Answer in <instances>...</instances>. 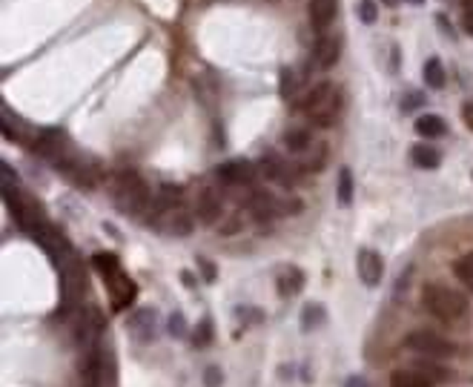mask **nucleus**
Wrapping results in <instances>:
<instances>
[{
    "mask_svg": "<svg viewBox=\"0 0 473 387\" xmlns=\"http://www.w3.org/2000/svg\"><path fill=\"white\" fill-rule=\"evenodd\" d=\"M382 276H385V261H382V255L373 253V250H362V253H359V278H362V284L376 287L378 281H382Z\"/></svg>",
    "mask_w": 473,
    "mask_h": 387,
    "instance_id": "7",
    "label": "nucleus"
},
{
    "mask_svg": "<svg viewBox=\"0 0 473 387\" xmlns=\"http://www.w3.org/2000/svg\"><path fill=\"white\" fill-rule=\"evenodd\" d=\"M444 66L439 58H431L428 63H424V84H428L431 89H444Z\"/></svg>",
    "mask_w": 473,
    "mask_h": 387,
    "instance_id": "18",
    "label": "nucleus"
},
{
    "mask_svg": "<svg viewBox=\"0 0 473 387\" xmlns=\"http://www.w3.org/2000/svg\"><path fill=\"white\" fill-rule=\"evenodd\" d=\"M405 347L419 353V356H428V358H451L456 353V347L447 342V338L431 333V330H416L405 338Z\"/></svg>",
    "mask_w": 473,
    "mask_h": 387,
    "instance_id": "4",
    "label": "nucleus"
},
{
    "mask_svg": "<svg viewBox=\"0 0 473 387\" xmlns=\"http://www.w3.org/2000/svg\"><path fill=\"white\" fill-rule=\"evenodd\" d=\"M462 26H465L467 35H473V9H465V15H462Z\"/></svg>",
    "mask_w": 473,
    "mask_h": 387,
    "instance_id": "30",
    "label": "nucleus"
},
{
    "mask_svg": "<svg viewBox=\"0 0 473 387\" xmlns=\"http://www.w3.org/2000/svg\"><path fill=\"white\" fill-rule=\"evenodd\" d=\"M336 0H310V23L316 32L330 29V23L336 20Z\"/></svg>",
    "mask_w": 473,
    "mask_h": 387,
    "instance_id": "11",
    "label": "nucleus"
},
{
    "mask_svg": "<svg viewBox=\"0 0 473 387\" xmlns=\"http://www.w3.org/2000/svg\"><path fill=\"white\" fill-rule=\"evenodd\" d=\"M167 330H170L173 335H184V330H186V327H184V316H181V313H173Z\"/></svg>",
    "mask_w": 473,
    "mask_h": 387,
    "instance_id": "29",
    "label": "nucleus"
},
{
    "mask_svg": "<svg viewBox=\"0 0 473 387\" xmlns=\"http://www.w3.org/2000/svg\"><path fill=\"white\" fill-rule=\"evenodd\" d=\"M324 164H327V143H313L310 150L304 152V164H301V169H307V173H321L324 169Z\"/></svg>",
    "mask_w": 473,
    "mask_h": 387,
    "instance_id": "16",
    "label": "nucleus"
},
{
    "mask_svg": "<svg viewBox=\"0 0 473 387\" xmlns=\"http://www.w3.org/2000/svg\"><path fill=\"white\" fill-rule=\"evenodd\" d=\"M390 387H436L428 376H422L416 368H399L390 373Z\"/></svg>",
    "mask_w": 473,
    "mask_h": 387,
    "instance_id": "12",
    "label": "nucleus"
},
{
    "mask_svg": "<svg viewBox=\"0 0 473 387\" xmlns=\"http://www.w3.org/2000/svg\"><path fill=\"white\" fill-rule=\"evenodd\" d=\"M359 17H362V23H376V17H378V9H376V0H362L359 3Z\"/></svg>",
    "mask_w": 473,
    "mask_h": 387,
    "instance_id": "26",
    "label": "nucleus"
},
{
    "mask_svg": "<svg viewBox=\"0 0 473 387\" xmlns=\"http://www.w3.org/2000/svg\"><path fill=\"white\" fill-rule=\"evenodd\" d=\"M284 143H287L290 152H307L313 147V135L307 129H290L287 138H284Z\"/></svg>",
    "mask_w": 473,
    "mask_h": 387,
    "instance_id": "19",
    "label": "nucleus"
},
{
    "mask_svg": "<svg viewBox=\"0 0 473 387\" xmlns=\"http://www.w3.org/2000/svg\"><path fill=\"white\" fill-rule=\"evenodd\" d=\"M410 158H413V164H416V166H422V169H436V166L442 164L439 150L428 147V143H416V147L410 150Z\"/></svg>",
    "mask_w": 473,
    "mask_h": 387,
    "instance_id": "15",
    "label": "nucleus"
},
{
    "mask_svg": "<svg viewBox=\"0 0 473 387\" xmlns=\"http://www.w3.org/2000/svg\"><path fill=\"white\" fill-rule=\"evenodd\" d=\"M413 127H416V132H419L422 138H442V135L447 132V124H444L439 115H419Z\"/></svg>",
    "mask_w": 473,
    "mask_h": 387,
    "instance_id": "13",
    "label": "nucleus"
},
{
    "mask_svg": "<svg viewBox=\"0 0 473 387\" xmlns=\"http://www.w3.org/2000/svg\"><path fill=\"white\" fill-rule=\"evenodd\" d=\"M275 287H278V293H281V296H296V293H301V287H304V276H301V270H298V267H287V270H284V273L278 276Z\"/></svg>",
    "mask_w": 473,
    "mask_h": 387,
    "instance_id": "14",
    "label": "nucleus"
},
{
    "mask_svg": "<svg viewBox=\"0 0 473 387\" xmlns=\"http://www.w3.org/2000/svg\"><path fill=\"white\" fill-rule=\"evenodd\" d=\"M212 338H216V327H212L209 319H201V322L195 324V330H193V342H195L198 347H207V345H212Z\"/></svg>",
    "mask_w": 473,
    "mask_h": 387,
    "instance_id": "24",
    "label": "nucleus"
},
{
    "mask_svg": "<svg viewBox=\"0 0 473 387\" xmlns=\"http://www.w3.org/2000/svg\"><path fill=\"white\" fill-rule=\"evenodd\" d=\"M422 376H428L433 384H439V381H444L447 379V370L444 368H439V365H433V361H416V365H413Z\"/></svg>",
    "mask_w": 473,
    "mask_h": 387,
    "instance_id": "25",
    "label": "nucleus"
},
{
    "mask_svg": "<svg viewBox=\"0 0 473 387\" xmlns=\"http://www.w3.org/2000/svg\"><path fill=\"white\" fill-rule=\"evenodd\" d=\"M422 301L442 322H459L467 313V299L456 290L444 287V284H424L422 287Z\"/></svg>",
    "mask_w": 473,
    "mask_h": 387,
    "instance_id": "2",
    "label": "nucleus"
},
{
    "mask_svg": "<svg viewBox=\"0 0 473 387\" xmlns=\"http://www.w3.org/2000/svg\"><path fill=\"white\" fill-rule=\"evenodd\" d=\"M382 3H385V6H396V3H399V0H382Z\"/></svg>",
    "mask_w": 473,
    "mask_h": 387,
    "instance_id": "34",
    "label": "nucleus"
},
{
    "mask_svg": "<svg viewBox=\"0 0 473 387\" xmlns=\"http://www.w3.org/2000/svg\"><path fill=\"white\" fill-rule=\"evenodd\" d=\"M462 120L467 124V129H473V104H465V106H462Z\"/></svg>",
    "mask_w": 473,
    "mask_h": 387,
    "instance_id": "31",
    "label": "nucleus"
},
{
    "mask_svg": "<svg viewBox=\"0 0 473 387\" xmlns=\"http://www.w3.org/2000/svg\"><path fill=\"white\" fill-rule=\"evenodd\" d=\"M278 92H281V98H287V101L298 92V75H296L293 66H284V69H281V75H278Z\"/></svg>",
    "mask_w": 473,
    "mask_h": 387,
    "instance_id": "20",
    "label": "nucleus"
},
{
    "mask_svg": "<svg viewBox=\"0 0 473 387\" xmlns=\"http://www.w3.org/2000/svg\"><path fill=\"white\" fill-rule=\"evenodd\" d=\"M344 387H367V379H364V376H350V379L344 381Z\"/></svg>",
    "mask_w": 473,
    "mask_h": 387,
    "instance_id": "33",
    "label": "nucleus"
},
{
    "mask_svg": "<svg viewBox=\"0 0 473 387\" xmlns=\"http://www.w3.org/2000/svg\"><path fill=\"white\" fill-rule=\"evenodd\" d=\"M462 3H465V9H473V0H462Z\"/></svg>",
    "mask_w": 473,
    "mask_h": 387,
    "instance_id": "35",
    "label": "nucleus"
},
{
    "mask_svg": "<svg viewBox=\"0 0 473 387\" xmlns=\"http://www.w3.org/2000/svg\"><path fill=\"white\" fill-rule=\"evenodd\" d=\"M339 55H342V40L336 35H321L319 43H316V63H319V69L336 66Z\"/></svg>",
    "mask_w": 473,
    "mask_h": 387,
    "instance_id": "10",
    "label": "nucleus"
},
{
    "mask_svg": "<svg viewBox=\"0 0 473 387\" xmlns=\"http://www.w3.org/2000/svg\"><path fill=\"white\" fill-rule=\"evenodd\" d=\"M339 204L350 207L353 204V173L347 166L339 169Z\"/></svg>",
    "mask_w": 473,
    "mask_h": 387,
    "instance_id": "22",
    "label": "nucleus"
},
{
    "mask_svg": "<svg viewBox=\"0 0 473 387\" xmlns=\"http://www.w3.org/2000/svg\"><path fill=\"white\" fill-rule=\"evenodd\" d=\"M198 219L209 227L224 219V207H221V198L216 196V189H204L198 196Z\"/></svg>",
    "mask_w": 473,
    "mask_h": 387,
    "instance_id": "9",
    "label": "nucleus"
},
{
    "mask_svg": "<svg viewBox=\"0 0 473 387\" xmlns=\"http://www.w3.org/2000/svg\"><path fill=\"white\" fill-rule=\"evenodd\" d=\"M454 273H456V278L462 281V284H473V253H465V255H459L456 261H454Z\"/></svg>",
    "mask_w": 473,
    "mask_h": 387,
    "instance_id": "23",
    "label": "nucleus"
},
{
    "mask_svg": "<svg viewBox=\"0 0 473 387\" xmlns=\"http://www.w3.org/2000/svg\"><path fill=\"white\" fill-rule=\"evenodd\" d=\"M193 227H195L193 212H186L181 207H173V210L163 212V221H161L163 232H170V235H189V232H193Z\"/></svg>",
    "mask_w": 473,
    "mask_h": 387,
    "instance_id": "8",
    "label": "nucleus"
},
{
    "mask_svg": "<svg viewBox=\"0 0 473 387\" xmlns=\"http://www.w3.org/2000/svg\"><path fill=\"white\" fill-rule=\"evenodd\" d=\"M467 290H470V293H473V284H470V287H467Z\"/></svg>",
    "mask_w": 473,
    "mask_h": 387,
    "instance_id": "37",
    "label": "nucleus"
},
{
    "mask_svg": "<svg viewBox=\"0 0 473 387\" xmlns=\"http://www.w3.org/2000/svg\"><path fill=\"white\" fill-rule=\"evenodd\" d=\"M106 290H109V299H112V310L115 313H121V310H127L132 301H135V284L124 276V273H115V276H109L106 278Z\"/></svg>",
    "mask_w": 473,
    "mask_h": 387,
    "instance_id": "6",
    "label": "nucleus"
},
{
    "mask_svg": "<svg viewBox=\"0 0 473 387\" xmlns=\"http://www.w3.org/2000/svg\"><path fill=\"white\" fill-rule=\"evenodd\" d=\"M216 175H218L224 184H230V187H244V184H252V181H255L258 169H255L250 161H244V158H235V161L221 164V166L216 169Z\"/></svg>",
    "mask_w": 473,
    "mask_h": 387,
    "instance_id": "5",
    "label": "nucleus"
},
{
    "mask_svg": "<svg viewBox=\"0 0 473 387\" xmlns=\"http://www.w3.org/2000/svg\"><path fill=\"white\" fill-rule=\"evenodd\" d=\"M304 115L313 120L316 127H333L336 118L342 115V92L333 84H319L307 92Z\"/></svg>",
    "mask_w": 473,
    "mask_h": 387,
    "instance_id": "1",
    "label": "nucleus"
},
{
    "mask_svg": "<svg viewBox=\"0 0 473 387\" xmlns=\"http://www.w3.org/2000/svg\"><path fill=\"white\" fill-rule=\"evenodd\" d=\"M410 3H416V6H419V3H424V0H410Z\"/></svg>",
    "mask_w": 473,
    "mask_h": 387,
    "instance_id": "36",
    "label": "nucleus"
},
{
    "mask_svg": "<svg viewBox=\"0 0 473 387\" xmlns=\"http://www.w3.org/2000/svg\"><path fill=\"white\" fill-rule=\"evenodd\" d=\"M92 267L98 270L104 278L121 273V264H118V255H115V253H95V255H92Z\"/></svg>",
    "mask_w": 473,
    "mask_h": 387,
    "instance_id": "17",
    "label": "nucleus"
},
{
    "mask_svg": "<svg viewBox=\"0 0 473 387\" xmlns=\"http://www.w3.org/2000/svg\"><path fill=\"white\" fill-rule=\"evenodd\" d=\"M224 381V373H221V368H216V365H212V368H207V373H204V384L207 387H218Z\"/></svg>",
    "mask_w": 473,
    "mask_h": 387,
    "instance_id": "28",
    "label": "nucleus"
},
{
    "mask_svg": "<svg viewBox=\"0 0 473 387\" xmlns=\"http://www.w3.org/2000/svg\"><path fill=\"white\" fill-rule=\"evenodd\" d=\"M324 319H327V313H324L321 304H307V307L301 310V327H304V330H316Z\"/></svg>",
    "mask_w": 473,
    "mask_h": 387,
    "instance_id": "21",
    "label": "nucleus"
},
{
    "mask_svg": "<svg viewBox=\"0 0 473 387\" xmlns=\"http://www.w3.org/2000/svg\"><path fill=\"white\" fill-rule=\"evenodd\" d=\"M112 196H115L118 210H124V212H141L150 204V189H147L144 178L132 173V169H124V173L115 175Z\"/></svg>",
    "mask_w": 473,
    "mask_h": 387,
    "instance_id": "3",
    "label": "nucleus"
},
{
    "mask_svg": "<svg viewBox=\"0 0 473 387\" xmlns=\"http://www.w3.org/2000/svg\"><path fill=\"white\" fill-rule=\"evenodd\" d=\"M235 230H241V221H239V219H230V221L221 227V232H224V235H230V232H235Z\"/></svg>",
    "mask_w": 473,
    "mask_h": 387,
    "instance_id": "32",
    "label": "nucleus"
},
{
    "mask_svg": "<svg viewBox=\"0 0 473 387\" xmlns=\"http://www.w3.org/2000/svg\"><path fill=\"white\" fill-rule=\"evenodd\" d=\"M198 267H201V276H204V281H216V276H218V270H216V264H212L209 258H204V255H198Z\"/></svg>",
    "mask_w": 473,
    "mask_h": 387,
    "instance_id": "27",
    "label": "nucleus"
}]
</instances>
